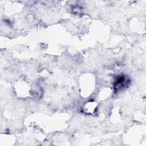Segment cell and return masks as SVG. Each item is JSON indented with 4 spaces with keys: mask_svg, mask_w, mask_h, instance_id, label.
Listing matches in <instances>:
<instances>
[{
    "mask_svg": "<svg viewBox=\"0 0 146 146\" xmlns=\"http://www.w3.org/2000/svg\"><path fill=\"white\" fill-rule=\"evenodd\" d=\"M127 82V79L124 76H119L116 81L115 82V87L117 89V88H120L121 87H123V86H124L126 83Z\"/></svg>",
    "mask_w": 146,
    "mask_h": 146,
    "instance_id": "cell-1",
    "label": "cell"
}]
</instances>
